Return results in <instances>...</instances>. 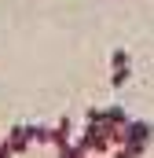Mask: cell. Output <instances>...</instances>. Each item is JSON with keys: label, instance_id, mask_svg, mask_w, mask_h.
<instances>
[{"label": "cell", "instance_id": "6da1fadb", "mask_svg": "<svg viewBox=\"0 0 154 158\" xmlns=\"http://www.w3.org/2000/svg\"><path fill=\"white\" fill-rule=\"evenodd\" d=\"M30 147V136H26V129H11V136H7V151L11 155H22Z\"/></svg>", "mask_w": 154, "mask_h": 158}, {"label": "cell", "instance_id": "277c9868", "mask_svg": "<svg viewBox=\"0 0 154 158\" xmlns=\"http://www.w3.org/2000/svg\"><path fill=\"white\" fill-rule=\"evenodd\" d=\"M0 158H15L11 151H7V143H0Z\"/></svg>", "mask_w": 154, "mask_h": 158}, {"label": "cell", "instance_id": "3957f363", "mask_svg": "<svg viewBox=\"0 0 154 158\" xmlns=\"http://www.w3.org/2000/svg\"><path fill=\"white\" fill-rule=\"evenodd\" d=\"M110 66H128V52L125 48H114L110 52Z\"/></svg>", "mask_w": 154, "mask_h": 158}, {"label": "cell", "instance_id": "7a4b0ae2", "mask_svg": "<svg viewBox=\"0 0 154 158\" xmlns=\"http://www.w3.org/2000/svg\"><path fill=\"white\" fill-rule=\"evenodd\" d=\"M128 81H132V70H128V66H114V77H110V85H128Z\"/></svg>", "mask_w": 154, "mask_h": 158}]
</instances>
